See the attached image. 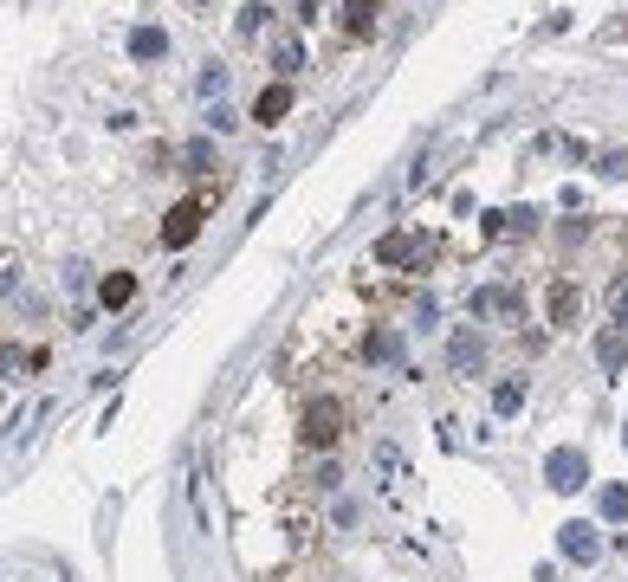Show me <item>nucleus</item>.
<instances>
[{
	"instance_id": "nucleus-1",
	"label": "nucleus",
	"mask_w": 628,
	"mask_h": 582,
	"mask_svg": "<svg viewBox=\"0 0 628 582\" xmlns=\"http://www.w3.org/2000/svg\"><path fill=\"white\" fill-rule=\"evenodd\" d=\"M467 311L480 317V324H525V291L518 285H480L467 298Z\"/></svg>"
},
{
	"instance_id": "nucleus-2",
	"label": "nucleus",
	"mask_w": 628,
	"mask_h": 582,
	"mask_svg": "<svg viewBox=\"0 0 628 582\" xmlns=\"http://www.w3.org/2000/svg\"><path fill=\"white\" fill-rule=\"evenodd\" d=\"M544 485H551V492H583V485H590L583 447H551L544 453Z\"/></svg>"
},
{
	"instance_id": "nucleus-3",
	"label": "nucleus",
	"mask_w": 628,
	"mask_h": 582,
	"mask_svg": "<svg viewBox=\"0 0 628 582\" xmlns=\"http://www.w3.org/2000/svg\"><path fill=\"white\" fill-rule=\"evenodd\" d=\"M557 557H570V563H596V557H603V537H596V524H583V518L557 524Z\"/></svg>"
},
{
	"instance_id": "nucleus-4",
	"label": "nucleus",
	"mask_w": 628,
	"mask_h": 582,
	"mask_svg": "<svg viewBox=\"0 0 628 582\" xmlns=\"http://www.w3.org/2000/svg\"><path fill=\"white\" fill-rule=\"evenodd\" d=\"M337 434H344V401H331V395L311 401V408H305V440H311V447H331Z\"/></svg>"
},
{
	"instance_id": "nucleus-5",
	"label": "nucleus",
	"mask_w": 628,
	"mask_h": 582,
	"mask_svg": "<svg viewBox=\"0 0 628 582\" xmlns=\"http://www.w3.org/2000/svg\"><path fill=\"white\" fill-rule=\"evenodd\" d=\"M195 233H201V201H175L169 214H162V246H175V253H182Z\"/></svg>"
},
{
	"instance_id": "nucleus-6",
	"label": "nucleus",
	"mask_w": 628,
	"mask_h": 582,
	"mask_svg": "<svg viewBox=\"0 0 628 582\" xmlns=\"http://www.w3.org/2000/svg\"><path fill=\"white\" fill-rule=\"evenodd\" d=\"M544 311H551V330H577V317H583L577 285H570V279H551V291H544Z\"/></svg>"
},
{
	"instance_id": "nucleus-7",
	"label": "nucleus",
	"mask_w": 628,
	"mask_h": 582,
	"mask_svg": "<svg viewBox=\"0 0 628 582\" xmlns=\"http://www.w3.org/2000/svg\"><path fill=\"white\" fill-rule=\"evenodd\" d=\"M447 369H454V376H480L486 369V343L473 337V330H454V337H447Z\"/></svg>"
},
{
	"instance_id": "nucleus-8",
	"label": "nucleus",
	"mask_w": 628,
	"mask_h": 582,
	"mask_svg": "<svg viewBox=\"0 0 628 582\" xmlns=\"http://www.w3.org/2000/svg\"><path fill=\"white\" fill-rule=\"evenodd\" d=\"M596 363H603V376H628V330L609 324L603 337H596Z\"/></svg>"
},
{
	"instance_id": "nucleus-9",
	"label": "nucleus",
	"mask_w": 628,
	"mask_h": 582,
	"mask_svg": "<svg viewBox=\"0 0 628 582\" xmlns=\"http://www.w3.org/2000/svg\"><path fill=\"white\" fill-rule=\"evenodd\" d=\"M130 59H143V65L169 59V33H162V26H136L130 33Z\"/></svg>"
},
{
	"instance_id": "nucleus-10",
	"label": "nucleus",
	"mask_w": 628,
	"mask_h": 582,
	"mask_svg": "<svg viewBox=\"0 0 628 582\" xmlns=\"http://www.w3.org/2000/svg\"><path fill=\"white\" fill-rule=\"evenodd\" d=\"M285 110H292V85H266V91L253 97V117H259V123H279Z\"/></svg>"
},
{
	"instance_id": "nucleus-11",
	"label": "nucleus",
	"mask_w": 628,
	"mask_h": 582,
	"mask_svg": "<svg viewBox=\"0 0 628 582\" xmlns=\"http://www.w3.org/2000/svg\"><path fill=\"white\" fill-rule=\"evenodd\" d=\"M518 408H525V376H505V382L493 388V414H499V421H512Z\"/></svg>"
},
{
	"instance_id": "nucleus-12",
	"label": "nucleus",
	"mask_w": 628,
	"mask_h": 582,
	"mask_svg": "<svg viewBox=\"0 0 628 582\" xmlns=\"http://www.w3.org/2000/svg\"><path fill=\"white\" fill-rule=\"evenodd\" d=\"M130 298H136V279H130V272H111V279L98 285V304H104V311H124Z\"/></svg>"
},
{
	"instance_id": "nucleus-13",
	"label": "nucleus",
	"mask_w": 628,
	"mask_h": 582,
	"mask_svg": "<svg viewBox=\"0 0 628 582\" xmlns=\"http://www.w3.org/2000/svg\"><path fill=\"white\" fill-rule=\"evenodd\" d=\"M272 72H279V85L298 78L305 72V46H298V39H279V46H272Z\"/></svg>"
},
{
	"instance_id": "nucleus-14",
	"label": "nucleus",
	"mask_w": 628,
	"mask_h": 582,
	"mask_svg": "<svg viewBox=\"0 0 628 582\" xmlns=\"http://www.w3.org/2000/svg\"><path fill=\"white\" fill-rule=\"evenodd\" d=\"M531 227H538V214H531V207H505V214L486 220V233H531Z\"/></svg>"
},
{
	"instance_id": "nucleus-15",
	"label": "nucleus",
	"mask_w": 628,
	"mask_h": 582,
	"mask_svg": "<svg viewBox=\"0 0 628 582\" xmlns=\"http://www.w3.org/2000/svg\"><path fill=\"white\" fill-rule=\"evenodd\" d=\"M363 350H370V363H402V337H395V330H370Z\"/></svg>"
},
{
	"instance_id": "nucleus-16",
	"label": "nucleus",
	"mask_w": 628,
	"mask_h": 582,
	"mask_svg": "<svg viewBox=\"0 0 628 582\" xmlns=\"http://www.w3.org/2000/svg\"><path fill=\"white\" fill-rule=\"evenodd\" d=\"M408 253H415V240H408V233H389V240H376V266H402Z\"/></svg>"
},
{
	"instance_id": "nucleus-17",
	"label": "nucleus",
	"mask_w": 628,
	"mask_h": 582,
	"mask_svg": "<svg viewBox=\"0 0 628 582\" xmlns=\"http://www.w3.org/2000/svg\"><path fill=\"white\" fill-rule=\"evenodd\" d=\"M376 26V0H344V33H370Z\"/></svg>"
},
{
	"instance_id": "nucleus-18",
	"label": "nucleus",
	"mask_w": 628,
	"mask_h": 582,
	"mask_svg": "<svg viewBox=\"0 0 628 582\" xmlns=\"http://www.w3.org/2000/svg\"><path fill=\"white\" fill-rule=\"evenodd\" d=\"M221 91H227V65H208V72L195 78V97H208V104H221Z\"/></svg>"
},
{
	"instance_id": "nucleus-19",
	"label": "nucleus",
	"mask_w": 628,
	"mask_h": 582,
	"mask_svg": "<svg viewBox=\"0 0 628 582\" xmlns=\"http://www.w3.org/2000/svg\"><path fill=\"white\" fill-rule=\"evenodd\" d=\"M182 162H188L195 175H208V169H214V143H208V136H195V143L182 149Z\"/></svg>"
},
{
	"instance_id": "nucleus-20",
	"label": "nucleus",
	"mask_w": 628,
	"mask_h": 582,
	"mask_svg": "<svg viewBox=\"0 0 628 582\" xmlns=\"http://www.w3.org/2000/svg\"><path fill=\"white\" fill-rule=\"evenodd\" d=\"M266 13H272V7H259V0H247V7H240V20H234V26H240V39H259V26H266Z\"/></svg>"
},
{
	"instance_id": "nucleus-21",
	"label": "nucleus",
	"mask_w": 628,
	"mask_h": 582,
	"mask_svg": "<svg viewBox=\"0 0 628 582\" xmlns=\"http://www.w3.org/2000/svg\"><path fill=\"white\" fill-rule=\"evenodd\" d=\"M609 324H616V330H628V279H616V285H609Z\"/></svg>"
},
{
	"instance_id": "nucleus-22",
	"label": "nucleus",
	"mask_w": 628,
	"mask_h": 582,
	"mask_svg": "<svg viewBox=\"0 0 628 582\" xmlns=\"http://www.w3.org/2000/svg\"><path fill=\"white\" fill-rule=\"evenodd\" d=\"M603 518H628V485H603Z\"/></svg>"
},
{
	"instance_id": "nucleus-23",
	"label": "nucleus",
	"mask_w": 628,
	"mask_h": 582,
	"mask_svg": "<svg viewBox=\"0 0 628 582\" xmlns=\"http://www.w3.org/2000/svg\"><path fill=\"white\" fill-rule=\"evenodd\" d=\"M234 123H240V117H234V110H227V104H208V130H221V136H227V130H234Z\"/></svg>"
},
{
	"instance_id": "nucleus-24",
	"label": "nucleus",
	"mask_w": 628,
	"mask_h": 582,
	"mask_svg": "<svg viewBox=\"0 0 628 582\" xmlns=\"http://www.w3.org/2000/svg\"><path fill=\"white\" fill-rule=\"evenodd\" d=\"M13 285H20V266H13V253H0V298H7Z\"/></svg>"
},
{
	"instance_id": "nucleus-25",
	"label": "nucleus",
	"mask_w": 628,
	"mask_h": 582,
	"mask_svg": "<svg viewBox=\"0 0 628 582\" xmlns=\"http://www.w3.org/2000/svg\"><path fill=\"white\" fill-rule=\"evenodd\" d=\"M376 466H382L389 479H402V453H395V447H376Z\"/></svg>"
},
{
	"instance_id": "nucleus-26",
	"label": "nucleus",
	"mask_w": 628,
	"mask_h": 582,
	"mask_svg": "<svg viewBox=\"0 0 628 582\" xmlns=\"http://www.w3.org/2000/svg\"><path fill=\"white\" fill-rule=\"evenodd\" d=\"M603 175H616V182L628 175V156H622V149H616V156H603Z\"/></svg>"
}]
</instances>
